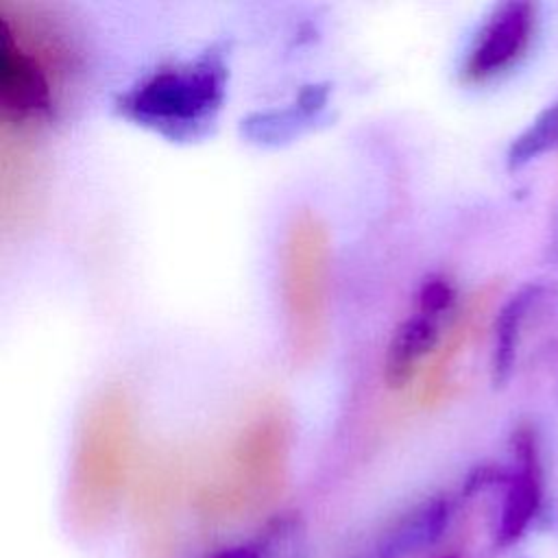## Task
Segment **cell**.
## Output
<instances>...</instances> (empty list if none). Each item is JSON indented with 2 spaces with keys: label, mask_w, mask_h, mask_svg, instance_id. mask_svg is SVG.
I'll return each instance as SVG.
<instances>
[{
  "label": "cell",
  "mask_w": 558,
  "mask_h": 558,
  "mask_svg": "<svg viewBox=\"0 0 558 558\" xmlns=\"http://www.w3.org/2000/svg\"><path fill=\"white\" fill-rule=\"evenodd\" d=\"M133 436L131 397L120 386H107L85 408L76 440V473L87 486H105L118 477Z\"/></svg>",
  "instance_id": "277c9868"
},
{
  "label": "cell",
  "mask_w": 558,
  "mask_h": 558,
  "mask_svg": "<svg viewBox=\"0 0 558 558\" xmlns=\"http://www.w3.org/2000/svg\"><path fill=\"white\" fill-rule=\"evenodd\" d=\"M225 85L222 52L211 48L192 61L155 70L118 98V109L144 126L183 137L214 120Z\"/></svg>",
  "instance_id": "3957f363"
},
{
  "label": "cell",
  "mask_w": 558,
  "mask_h": 558,
  "mask_svg": "<svg viewBox=\"0 0 558 558\" xmlns=\"http://www.w3.org/2000/svg\"><path fill=\"white\" fill-rule=\"evenodd\" d=\"M81 65L68 26L37 4L0 2V124L33 135L57 120Z\"/></svg>",
  "instance_id": "6da1fadb"
},
{
  "label": "cell",
  "mask_w": 558,
  "mask_h": 558,
  "mask_svg": "<svg viewBox=\"0 0 558 558\" xmlns=\"http://www.w3.org/2000/svg\"><path fill=\"white\" fill-rule=\"evenodd\" d=\"M327 105V87L310 85L299 92L294 102L281 109L255 111L242 120V131L257 142H279L296 133L303 124L314 120Z\"/></svg>",
  "instance_id": "8fae6325"
},
{
  "label": "cell",
  "mask_w": 558,
  "mask_h": 558,
  "mask_svg": "<svg viewBox=\"0 0 558 558\" xmlns=\"http://www.w3.org/2000/svg\"><path fill=\"white\" fill-rule=\"evenodd\" d=\"M558 153V100L547 105L512 142L506 153L510 170Z\"/></svg>",
  "instance_id": "7c38bea8"
},
{
  "label": "cell",
  "mask_w": 558,
  "mask_h": 558,
  "mask_svg": "<svg viewBox=\"0 0 558 558\" xmlns=\"http://www.w3.org/2000/svg\"><path fill=\"white\" fill-rule=\"evenodd\" d=\"M207 558H264V556H262V549H259V545H257V541L253 536L246 543H235V545L220 547V549H216Z\"/></svg>",
  "instance_id": "5bb4252c"
},
{
  "label": "cell",
  "mask_w": 558,
  "mask_h": 558,
  "mask_svg": "<svg viewBox=\"0 0 558 558\" xmlns=\"http://www.w3.org/2000/svg\"><path fill=\"white\" fill-rule=\"evenodd\" d=\"M512 466L501 484V504L493 527V547L508 549L517 545L543 508L545 473L536 429L519 423L510 436Z\"/></svg>",
  "instance_id": "5b68a950"
},
{
  "label": "cell",
  "mask_w": 558,
  "mask_h": 558,
  "mask_svg": "<svg viewBox=\"0 0 558 558\" xmlns=\"http://www.w3.org/2000/svg\"><path fill=\"white\" fill-rule=\"evenodd\" d=\"M329 272L327 227L316 214L303 209L286 227L279 262L288 351L299 366L316 362L327 340Z\"/></svg>",
  "instance_id": "7a4b0ae2"
},
{
  "label": "cell",
  "mask_w": 558,
  "mask_h": 558,
  "mask_svg": "<svg viewBox=\"0 0 558 558\" xmlns=\"http://www.w3.org/2000/svg\"><path fill=\"white\" fill-rule=\"evenodd\" d=\"M482 303L484 299H473V303L460 307L456 312V316L451 318L436 353L432 355V360L425 364V373H423V381L416 390V401L421 405H434L438 403L447 388H449V366L453 364V360L458 357V353L462 351L464 342L469 340V333L475 327V320L482 312Z\"/></svg>",
  "instance_id": "30bf717a"
},
{
  "label": "cell",
  "mask_w": 558,
  "mask_h": 558,
  "mask_svg": "<svg viewBox=\"0 0 558 558\" xmlns=\"http://www.w3.org/2000/svg\"><path fill=\"white\" fill-rule=\"evenodd\" d=\"M456 501L432 495L362 538L344 558H410L434 547L451 525Z\"/></svg>",
  "instance_id": "52a82bcc"
},
{
  "label": "cell",
  "mask_w": 558,
  "mask_h": 558,
  "mask_svg": "<svg viewBox=\"0 0 558 558\" xmlns=\"http://www.w3.org/2000/svg\"><path fill=\"white\" fill-rule=\"evenodd\" d=\"M547 288L541 283H530L517 290L499 310L495 318V342L490 357V375L495 386H504L517 364L519 342L523 336V327L538 303L547 296Z\"/></svg>",
  "instance_id": "9c48e42d"
},
{
  "label": "cell",
  "mask_w": 558,
  "mask_h": 558,
  "mask_svg": "<svg viewBox=\"0 0 558 558\" xmlns=\"http://www.w3.org/2000/svg\"><path fill=\"white\" fill-rule=\"evenodd\" d=\"M436 558H462L460 554H442V556H436Z\"/></svg>",
  "instance_id": "9a60e30c"
},
{
  "label": "cell",
  "mask_w": 558,
  "mask_h": 558,
  "mask_svg": "<svg viewBox=\"0 0 558 558\" xmlns=\"http://www.w3.org/2000/svg\"><path fill=\"white\" fill-rule=\"evenodd\" d=\"M255 541L264 558H307L305 525L296 512H281L272 517Z\"/></svg>",
  "instance_id": "4fadbf2b"
},
{
  "label": "cell",
  "mask_w": 558,
  "mask_h": 558,
  "mask_svg": "<svg viewBox=\"0 0 558 558\" xmlns=\"http://www.w3.org/2000/svg\"><path fill=\"white\" fill-rule=\"evenodd\" d=\"M536 20L534 2L510 0L497 4L482 22L466 50L460 68L462 81L482 85L512 70L532 46Z\"/></svg>",
  "instance_id": "8992f818"
},
{
  "label": "cell",
  "mask_w": 558,
  "mask_h": 558,
  "mask_svg": "<svg viewBox=\"0 0 558 558\" xmlns=\"http://www.w3.org/2000/svg\"><path fill=\"white\" fill-rule=\"evenodd\" d=\"M447 320V316L429 314L412 305V312L392 331L384 353L381 379L390 390L410 386L425 360H432L449 327Z\"/></svg>",
  "instance_id": "ba28073f"
}]
</instances>
